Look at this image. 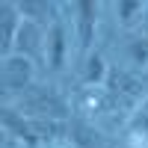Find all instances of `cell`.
<instances>
[{
	"instance_id": "6da1fadb",
	"label": "cell",
	"mask_w": 148,
	"mask_h": 148,
	"mask_svg": "<svg viewBox=\"0 0 148 148\" xmlns=\"http://www.w3.org/2000/svg\"><path fill=\"white\" fill-rule=\"evenodd\" d=\"M3 130L9 139L21 142L24 148H47L53 142L68 139V125L62 121H45V119H30L18 113V107H3Z\"/></svg>"
},
{
	"instance_id": "7a4b0ae2",
	"label": "cell",
	"mask_w": 148,
	"mask_h": 148,
	"mask_svg": "<svg viewBox=\"0 0 148 148\" xmlns=\"http://www.w3.org/2000/svg\"><path fill=\"white\" fill-rule=\"evenodd\" d=\"M18 113L24 116H30V119H45V121H62L65 125V119H68V101L62 95H59L53 86H47V83H36L30 92H24L21 95V101H18Z\"/></svg>"
},
{
	"instance_id": "3957f363",
	"label": "cell",
	"mask_w": 148,
	"mask_h": 148,
	"mask_svg": "<svg viewBox=\"0 0 148 148\" xmlns=\"http://www.w3.org/2000/svg\"><path fill=\"white\" fill-rule=\"evenodd\" d=\"M71 12V21H74V36H77V51L86 59L92 53V45H95V33H98V12H101V3L95 0H74V3L65 6Z\"/></svg>"
},
{
	"instance_id": "277c9868",
	"label": "cell",
	"mask_w": 148,
	"mask_h": 148,
	"mask_svg": "<svg viewBox=\"0 0 148 148\" xmlns=\"http://www.w3.org/2000/svg\"><path fill=\"white\" fill-rule=\"evenodd\" d=\"M36 86V62L21 53L3 56V89L6 95H24Z\"/></svg>"
},
{
	"instance_id": "5b68a950",
	"label": "cell",
	"mask_w": 148,
	"mask_h": 148,
	"mask_svg": "<svg viewBox=\"0 0 148 148\" xmlns=\"http://www.w3.org/2000/svg\"><path fill=\"white\" fill-rule=\"evenodd\" d=\"M68 59V27L62 15H59L51 27H47V39H45V62L51 71H62Z\"/></svg>"
},
{
	"instance_id": "8992f818",
	"label": "cell",
	"mask_w": 148,
	"mask_h": 148,
	"mask_svg": "<svg viewBox=\"0 0 148 148\" xmlns=\"http://www.w3.org/2000/svg\"><path fill=\"white\" fill-rule=\"evenodd\" d=\"M45 39H47V30L39 27L33 21H24L21 30H18V39H15V51L12 53H21L27 59H45Z\"/></svg>"
},
{
	"instance_id": "52a82bcc",
	"label": "cell",
	"mask_w": 148,
	"mask_h": 148,
	"mask_svg": "<svg viewBox=\"0 0 148 148\" xmlns=\"http://www.w3.org/2000/svg\"><path fill=\"white\" fill-rule=\"evenodd\" d=\"M21 24H24V18L18 12V3L3 0L0 3V53L3 56H12V51H15V39H18Z\"/></svg>"
},
{
	"instance_id": "ba28073f",
	"label": "cell",
	"mask_w": 148,
	"mask_h": 148,
	"mask_svg": "<svg viewBox=\"0 0 148 148\" xmlns=\"http://www.w3.org/2000/svg\"><path fill=\"white\" fill-rule=\"evenodd\" d=\"M121 148H148V95L130 113L125 125V145Z\"/></svg>"
},
{
	"instance_id": "9c48e42d",
	"label": "cell",
	"mask_w": 148,
	"mask_h": 148,
	"mask_svg": "<svg viewBox=\"0 0 148 148\" xmlns=\"http://www.w3.org/2000/svg\"><path fill=\"white\" fill-rule=\"evenodd\" d=\"M107 77H110L107 59L98 53V51L83 59V65H80V83H83V89H104Z\"/></svg>"
},
{
	"instance_id": "30bf717a",
	"label": "cell",
	"mask_w": 148,
	"mask_h": 148,
	"mask_svg": "<svg viewBox=\"0 0 148 148\" xmlns=\"http://www.w3.org/2000/svg\"><path fill=\"white\" fill-rule=\"evenodd\" d=\"M68 142L74 148H110V142L83 119H71L68 121Z\"/></svg>"
},
{
	"instance_id": "8fae6325",
	"label": "cell",
	"mask_w": 148,
	"mask_h": 148,
	"mask_svg": "<svg viewBox=\"0 0 148 148\" xmlns=\"http://www.w3.org/2000/svg\"><path fill=\"white\" fill-rule=\"evenodd\" d=\"M18 12H21L24 21H33V24H39V27H51L59 18V6L47 3V0H21Z\"/></svg>"
},
{
	"instance_id": "7c38bea8",
	"label": "cell",
	"mask_w": 148,
	"mask_h": 148,
	"mask_svg": "<svg viewBox=\"0 0 148 148\" xmlns=\"http://www.w3.org/2000/svg\"><path fill=\"white\" fill-rule=\"evenodd\" d=\"M113 9H116V21L125 30H130L142 21V15L148 12V3H142V0H119Z\"/></svg>"
},
{
	"instance_id": "4fadbf2b",
	"label": "cell",
	"mask_w": 148,
	"mask_h": 148,
	"mask_svg": "<svg viewBox=\"0 0 148 148\" xmlns=\"http://www.w3.org/2000/svg\"><path fill=\"white\" fill-rule=\"evenodd\" d=\"M127 59L136 68H148V36H133L127 42Z\"/></svg>"
},
{
	"instance_id": "5bb4252c",
	"label": "cell",
	"mask_w": 148,
	"mask_h": 148,
	"mask_svg": "<svg viewBox=\"0 0 148 148\" xmlns=\"http://www.w3.org/2000/svg\"><path fill=\"white\" fill-rule=\"evenodd\" d=\"M47 148H74L68 139H62V142H53V145H47Z\"/></svg>"
}]
</instances>
